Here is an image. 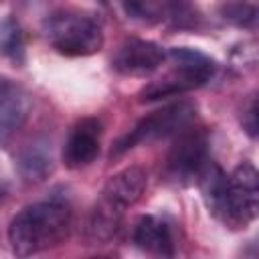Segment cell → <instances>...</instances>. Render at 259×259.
Here are the masks:
<instances>
[{
  "mask_svg": "<svg viewBox=\"0 0 259 259\" xmlns=\"http://www.w3.org/2000/svg\"><path fill=\"white\" fill-rule=\"evenodd\" d=\"M202 198L208 210L233 229H245L259 219V170L241 162L231 174H225L210 162L198 178Z\"/></svg>",
  "mask_w": 259,
  "mask_h": 259,
  "instance_id": "6da1fadb",
  "label": "cell"
},
{
  "mask_svg": "<svg viewBox=\"0 0 259 259\" xmlns=\"http://www.w3.org/2000/svg\"><path fill=\"white\" fill-rule=\"evenodd\" d=\"M71 229V210L63 202H36L22 208L8 227V241L16 255L28 257L61 245Z\"/></svg>",
  "mask_w": 259,
  "mask_h": 259,
  "instance_id": "7a4b0ae2",
  "label": "cell"
},
{
  "mask_svg": "<svg viewBox=\"0 0 259 259\" xmlns=\"http://www.w3.org/2000/svg\"><path fill=\"white\" fill-rule=\"evenodd\" d=\"M166 61L170 63V71L164 77L148 83L140 91V101H158L196 89L210 81L217 71V65L208 55L190 47H172Z\"/></svg>",
  "mask_w": 259,
  "mask_h": 259,
  "instance_id": "3957f363",
  "label": "cell"
},
{
  "mask_svg": "<svg viewBox=\"0 0 259 259\" xmlns=\"http://www.w3.org/2000/svg\"><path fill=\"white\" fill-rule=\"evenodd\" d=\"M49 45L67 57H87L103 47V30L97 18L81 10H57L42 24Z\"/></svg>",
  "mask_w": 259,
  "mask_h": 259,
  "instance_id": "277c9868",
  "label": "cell"
},
{
  "mask_svg": "<svg viewBox=\"0 0 259 259\" xmlns=\"http://www.w3.org/2000/svg\"><path fill=\"white\" fill-rule=\"evenodd\" d=\"M194 117H196V107L190 101H178V103L166 105V107L146 115L142 121H138V125L113 146L111 158L113 156H121L123 152L136 148L138 144L154 142V140H162V138H170V136H178L180 132L190 127Z\"/></svg>",
  "mask_w": 259,
  "mask_h": 259,
  "instance_id": "5b68a950",
  "label": "cell"
},
{
  "mask_svg": "<svg viewBox=\"0 0 259 259\" xmlns=\"http://www.w3.org/2000/svg\"><path fill=\"white\" fill-rule=\"evenodd\" d=\"M208 136L200 127H186L176 136L166 158V178L176 184L198 182L208 164Z\"/></svg>",
  "mask_w": 259,
  "mask_h": 259,
  "instance_id": "8992f818",
  "label": "cell"
},
{
  "mask_svg": "<svg viewBox=\"0 0 259 259\" xmlns=\"http://www.w3.org/2000/svg\"><path fill=\"white\" fill-rule=\"evenodd\" d=\"M168 51L152 40L130 38L115 51L111 59V67L125 77H146L162 67Z\"/></svg>",
  "mask_w": 259,
  "mask_h": 259,
  "instance_id": "52a82bcc",
  "label": "cell"
},
{
  "mask_svg": "<svg viewBox=\"0 0 259 259\" xmlns=\"http://www.w3.org/2000/svg\"><path fill=\"white\" fill-rule=\"evenodd\" d=\"M101 125L97 119H81L69 132V138L63 148V164L71 170L89 166L99 154Z\"/></svg>",
  "mask_w": 259,
  "mask_h": 259,
  "instance_id": "ba28073f",
  "label": "cell"
},
{
  "mask_svg": "<svg viewBox=\"0 0 259 259\" xmlns=\"http://www.w3.org/2000/svg\"><path fill=\"white\" fill-rule=\"evenodd\" d=\"M148 184V176L140 166H130L117 174H113L107 184L103 186L101 198L107 200L109 204L125 210L127 206L136 204L140 196L144 194Z\"/></svg>",
  "mask_w": 259,
  "mask_h": 259,
  "instance_id": "9c48e42d",
  "label": "cell"
},
{
  "mask_svg": "<svg viewBox=\"0 0 259 259\" xmlns=\"http://www.w3.org/2000/svg\"><path fill=\"white\" fill-rule=\"evenodd\" d=\"M30 113V97L24 89L10 83L8 79L0 85V134L2 140H8L10 134L22 127Z\"/></svg>",
  "mask_w": 259,
  "mask_h": 259,
  "instance_id": "30bf717a",
  "label": "cell"
},
{
  "mask_svg": "<svg viewBox=\"0 0 259 259\" xmlns=\"http://www.w3.org/2000/svg\"><path fill=\"white\" fill-rule=\"evenodd\" d=\"M132 239H134L136 247L146 251V253L164 255V257L174 255L172 231H170L168 223L160 217H154V214L142 217L134 227Z\"/></svg>",
  "mask_w": 259,
  "mask_h": 259,
  "instance_id": "8fae6325",
  "label": "cell"
},
{
  "mask_svg": "<svg viewBox=\"0 0 259 259\" xmlns=\"http://www.w3.org/2000/svg\"><path fill=\"white\" fill-rule=\"evenodd\" d=\"M121 217H123V210L109 204L107 200L99 198V202L95 204L93 212H91V219H89V235L93 241L97 243H105L109 239H113L119 231V225H121Z\"/></svg>",
  "mask_w": 259,
  "mask_h": 259,
  "instance_id": "7c38bea8",
  "label": "cell"
},
{
  "mask_svg": "<svg viewBox=\"0 0 259 259\" xmlns=\"http://www.w3.org/2000/svg\"><path fill=\"white\" fill-rule=\"evenodd\" d=\"M160 18L168 20L174 28H194L198 14L188 0H162Z\"/></svg>",
  "mask_w": 259,
  "mask_h": 259,
  "instance_id": "4fadbf2b",
  "label": "cell"
},
{
  "mask_svg": "<svg viewBox=\"0 0 259 259\" xmlns=\"http://www.w3.org/2000/svg\"><path fill=\"white\" fill-rule=\"evenodd\" d=\"M0 42H2V53L14 63L24 61V40H22V30L18 22L10 16L2 20V32H0Z\"/></svg>",
  "mask_w": 259,
  "mask_h": 259,
  "instance_id": "5bb4252c",
  "label": "cell"
},
{
  "mask_svg": "<svg viewBox=\"0 0 259 259\" xmlns=\"http://www.w3.org/2000/svg\"><path fill=\"white\" fill-rule=\"evenodd\" d=\"M20 172L26 180H45L51 172V156L40 148H28L20 158Z\"/></svg>",
  "mask_w": 259,
  "mask_h": 259,
  "instance_id": "9a60e30c",
  "label": "cell"
},
{
  "mask_svg": "<svg viewBox=\"0 0 259 259\" xmlns=\"http://www.w3.org/2000/svg\"><path fill=\"white\" fill-rule=\"evenodd\" d=\"M223 18L245 28H259V6L247 2H233L223 6Z\"/></svg>",
  "mask_w": 259,
  "mask_h": 259,
  "instance_id": "2e32d148",
  "label": "cell"
},
{
  "mask_svg": "<svg viewBox=\"0 0 259 259\" xmlns=\"http://www.w3.org/2000/svg\"><path fill=\"white\" fill-rule=\"evenodd\" d=\"M125 14L134 20H142V22H154L160 18V4H156L154 0H121Z\"/></svg>",
  "mask_w": 259,
  "mask_h": 259,
  "instance_id": "e0dca14e",
  "label": "cell"
},
{
  "mask_svg": "<svg viewBox=\"0 0 259 259\" xmlns=\"http://www.w3.org/2000/svg\"><path fill=\"white\" fill-rule=\"evenodd\" d=\"M241 123L245 132L253 138H259V91L247 99L241 111Z\"/></svg>",
  "mask_w": 259,
  "mask_h": 259,
  "instance_id": "ac0fdd59",
  "label": "cell"
}]
</instances>
